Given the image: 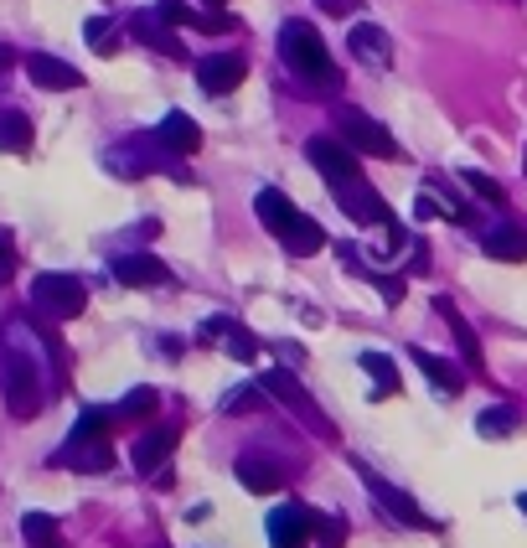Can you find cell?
Returning <instances> with one entry per match:
<instances>
[{"instance_id": "obj_20", "label": "cell", "mask_w": 527, "mask_h": 548, "mask_svg": "<svg viewBox=\"0 0 527 548\" xmlns=\"http://www.w3.org/2000/svg\"><path fill=\"white\" fill-rule=\"evenodd\" d=\"M486 254L502 259V264H522V259H527V233L512 228V223H507V228H491V233H486Z\"/></svg>"}, {"instance_id": "obj_19", "label": "cell", "mask_w": 527, "mask_h": 548, "mask_svg": "<svg viewBox=\"0 0 527 548\" xmlns=\"http://www.w3.org/2000/svg\"><path fill=\"white\" fill-rule=\"evenodd\" d=\"M414 368H424V378H429L434 388H445V393H460V388H465V378H460L455 362L434 357V352H424V347H414Z\"/></svg>"}, {"instance_id": "obj_23", "label": "cell", "mask_w": 527, "mask_h": 548, "mask_svg": "<svg viewBox=\"0 0 527 548\" xmlns=\"http://www.w3.org/2000/svg\"><path fill=\"white\" fill-rule=\"evenodd\" d=\"M0 150H11V156L31 150V119L21 109H0Z\"/></svg>"}, {"instance_id": "obj_8", "label": "cell", "mask_w": 527, "mask_h": 548, "mask_svg": "<svg viewBox=\"0 0 527 548\" xmlns=\"http://www.w3.org/2000/svg\"><path fill=\"white\" fill-rule=\"evenodd\" d=\"M0 388H6V404L16 419H31L42 409V373L31 368V362H11L6 378H0Z\"/></svg>"}, {"instance_id": "obj_15", "label": "cell", "mask_w": 527, "mask_h": 548, "mask_svg": "<svg viewBox=\"0 0 527 548\" xmlns=\"http://www.w3.org/2000/svg\"><path fill=\"white\" fill-rule=\"evenodd\" d=\"M279 243H285L295 259H310V254L326 249V228L316 218H305V212H295V218L285 223V233H279Z\"/></svg>"}, {"instance_id": "obj_34", "label": "cell", "mask_w": 527, "mask_h": 548, "mask_svg": "<svg viewBox=\"0 0 527 548\" xmlns=\"http://www.w3.org/2000/svg\"><path fill=\"white\" fill-rule=\"evenodd\" d=\"M243 404L254 409V404H259V388H233L228 399H223V409H243Z\"/></svg>"}, {"instance_id": "obj_18", "label": "cell", "mask_w": 527, "mask_h": 548, "mask_svg": "<svg viewBox=\"0 0 527 548\" xmlns=\"http://www.w3.org/2000/svg\"><path fill=\"white\" fill-rule=\"evenodd\" d=\"M254 207H259V223H264L269 233H285V223L300 212V207H295L285 192H279V187H264V192L254 197Z\"/></svg>"}, {"instance_id": "obj_16", "label": "cell", "mask_w": 527, "mask_h": 548, "mask_svg": "<svg viewBox=\"0 0 527 548\" xmlns=\"http://www.w3.org/2000/svg\"><path fill=\"white\" fill-rule=\"evenodd\" d=\"M233 476L248 486L254 497H269V492H279V481H285V471H279L274 461H264V455H243V461L233 466Z\"/></svg>"}, {"instance_id": "obj_35", "label": "cell", "mask_w": 527, "mask_h": 548, "mask_svg": "<svg viewBox=\"0 0 527 548\" xmlns=\"http://www.w3.org/2000/svg\"><path fill=\"white\" fill-rule=\"evenodd\" d=\"M11 274H16V254L6 249V243H0V285H6V280H11Z\"/></svg>"}, {"instance_id": "obj_17", "label": "cell", "mask_w": 527, "mask_h": 548, "mask_svg": "<svg viewBox=\"0 0 527 548\" xmlns=\"http://www.w3.org/2000/svg\"><path fill=\"white\" fill-rule=\"evenodd\" d=\"M161 140L176 150V156H197V150H202V130H197V119H192V114H181V109H171V114L161 119Z\"/></svg>"}, {"instance_id": "obj_25", "label": "cell", "mask_w": 527, "mask_h": 548, "mask_svg": "<svg viewBox=\"0 0 527 548\" xmlns=\"http://www.w3.org/2000/svg\"><path fill=\"white\" fill-rule=\"evenodd\" d=\"M21 533L31 548H62V533H57V517L52 512H26L21 517Z\"/></svg>"}, {"instance_id": "obj_7", "label": "cell", "mask_w": 527, "mask_h": 548, "mask_svg": "<svg viewBox=\"0 0 527 548\" xmlns=\"http://www.w3.org/2000/svg\"><path fill=\"white\" fill-rule=\"evenodd\" d=\"M331 197L341 202V212H347L352 223H388V207H383V197L367 187V176H352V181H331Z\"/></svg>"}, {"instance_id": "obj_6", "label": "cell", "mask_w": 527, "mask_h": 548, "mask_svg": "<svg viewBox=\"0 0 527 548\" xmlns=\"http://www.w3.org/2000/svg\"><path fill=\"white\" fill-rule=\"evenodd\" d=\"M305 156H310V166H316V171L326 176V187H331V181H352V176H362V166H357V150H352L347 140L316 135V140L305 145Z\"/></svg>"}, {"instance_id": "obj_9", "label": "cell", "mask_w": 527, "mask_h": 548, "mask_svg": "<svg viewBox=\"0 0 527 548\" xmlns=\"http://www.w3.org/2000/svg\"><path fill=\"white\" fill-rule=\"evenodd\" d=\"M114 280L124 290H150V285H171V269L155 259L150 249H130V254L114 259Z\"/></svg>"}, {"instance_id": "obj_14", "label": "cell", "mask_w": 527, "mask_h": 548, "mask_svg": "<svg viewBox=\"0 0 527 548\" xmlns=\"http://www.w3.org/2000/svg\"><path fill=\"white\" fill-rule=\"evenodd\" d=\"M362 481L372 486V497H378V502H383V507H388V512L398 517V523H409V528H429V517H424L419 507H414V497H403L398 486H388L383 476H372L367 466H362Z\"/></svg>"}, {"instance_id": "obj_30", "label": "cell", "mask_w": 527, "mask_h": 548, "mask_svg": "<svg viewBox=\"0 0 527 548\" xmlns=\"http://www.w3.org/2000/svg\"><path fill=\"white\" fill-rule=\"evenodd\" d=\"M223 347H228V357H238V362H254V357H259V342L248 337V331H243L238 321L223 331Z\"/></svg>"}, {"instance_id": "obj_27", "label": "cell", "mask_w": 527, "mask_h": 548, "mask_svg": "<svg viewBox=\"0 0 527 548\" xmlns=\"http://www.w3.org/2000/svg\"><path fill=\"white\" fill-rule=\"evenodd\" d=\"M155 409H161V393H155V388H130V393L119 399L114 419H150Z\"/></svg>"}, {"instance_id": "obj_3", "label": "cell", "mask_w": 527, "mask_h": 548, "mask_svg": "<svg viewBox=\"0 0 527 548\" xmlns=\"http://www.w3.org/2000/svg\"><path fill=\"white\" fill-rule=\"evenodd\" d=\"M264 393H269V399H279V404H285L300 424H305V430L310 435H321V440H331L336 430H331V424L321 419V409H316V399H310V393L295 383V373H264V383H259Z\"/></svg>"}, {"instance_id": "obj_31", "label": "cell", "mask_w": 527, "mask_h": 548, "mask_svg": "<svg viewBox=\"0 0 527 548\" xmlns=\"http://www.w3.org/2000/svg\"><path fill=\"white\" fill-rule=\"evenodd\" d=\"M310 533L321 538V548H341V543H347V523H331V517H310Z\"/></svg>"}, {"instance_id": "obj_39", "label": "cell", "mask_w": 527, "mask_h": 548, "mask_svg": "<svg viewBox=\"0 0 527 548\" xmlns=\"http://www.w3.org/2000/svg\"><path fill=\"white\" fill-rule=\"evenodd\" d=\"M207 6H223V0H207Z\"/></svg>"}, {"instance_id": "obj_29", "label": "cell", "mask_w": 527, "mask_h": 548, "mask_svg": "<svg viewBox=\"0 0 527 548\" xmlns=\"http://www.w3.org/2000/svg\"><path fill=\"white\" fill-rule=\"evenodd\" d=\"M460 181L471 187L481 202H491V207H507V192H502V181H491V176H481V171H460Z\"/></svg>"}, {"instance_id": "obj_21", "label": "cell", "mask_w": 527, "mask_h": 548, "mask_svg": "<svg viewBox=\"0 0 527 548\" xmlns=\"http://www.w3.org/2000/svg\"><path fill=\"white\" fill-rule=\"evenodd\" d=\"M352 52L362 57V63H388V57H393V47H388V32H383V26H372V21L352 26Z\"/></svg>"}, {"instance_id": "obj_38", "label": "cell", "mask_w": 527, "mask_h": 548, "mask_svg": "<svg viewBox=\"0 0 527 548\" xmlns=\"http://www.w3.org/2000/svg\"><path fill=\"white\" fill-rule=\"evenodd\" d=\"M517 507H522V512H527V492H517Z\"/></svg>"}, {"instance_id": "obj_5", "label": "cell", "mask_w": 527, "mask_h": 548, "mask_svg": "<svg viewBox=\"0 0 527 548\" xmlns=\"http://www.w3.org/2000/svg\"><path fill=\"white\" fill-rule=\"evenodd\" d=\"M248 78V57L243 52H207L202 63H197V88L212 99H223L233 94V88Z\"/></svg>"}, {"instance_id": "obj_10", "label": "cell", "mask_w": 527, "mask_h": 548, "mask_svg": "<svg viewBox=\"0 0 527 548\" xmlns=\"http://www.w3.org/2000/svg\"><path fill=\"white\" fill-rule=\"evenodd\" d=\"M310 543V507L285 502L269 512V548H305Z\"/></svg>"}, {"instance_id": "obj_4", "label": "cell", "mask_w": 527, "mask_h": 548, "mask_svg": "<svg viewBox=\"0 0 527 548\" xmlns=\"http://www.w3.org/2000/svg\"><path fill=\"white\" fill-rule=\"evenodd\" d=\"M341 140H347L357 156H378V161H393V156H398V140L378 125V119H367V114H357V109L341 114Z\"/></svg>"}, {"instance_id": "obj_13", "label": "cell", "mask_w": 527, "mask_h": 548, "mask_svg": "<svg viewBox=\"0 0 527 548\" xmlns=\"http://www.w3.org/2000/svg\"><path fill=\"white\" fill-rule=\"evenodd\" d=\"M62 466H73V471H109L114 466L109 435H73L68 445H62Z\"/></svg>"}, {"instance_id": "obj_32", "label": "cell", "mask_w": 527, "mask_h": 548, "mask_svg": "<svg viewBox=\"0 0 527 548\" xmlns=\"http://www.w3.org/2000/svg\"><path fill=\"white\" fill-rule=\"evenodd\" d=\"M83 37L93 42V52H99V57H109V52H114V42H109V21H104V16H93V21L83 26Z\"/></svg>"}, {"instance_id": "obj_33", "label": "cell", "mask_w": 527, "mask_h": 548, "mask_svg": "<svg viewBox=\"0 0 527 548\" xmlns=\"http://www.w3.org/2000/svg\"><path fill=\"white\" fill-rule=\"evenodd\" d=\"M197 32H233V16H212V11H197L192 16Z\"/></svg>"}, {"instance_id": "obj_26", "label": "cell", "mask_w": 527, "mask_h": 548, "mask_svg": "<svg viewBox=\"0 0 527 548\" xmlns=\"http://www.w3.org/2000/svg\"><path fill=\"white\" fill-rule=\"evenodd\" d=\"M135 32H140V42L145 47H155V52H181L176 47V32H171V26H161V16H155V11H145V16H135Z\"/></svg>"}, {"instance_id": "obj_1", "label": "cell", "mask_w": 527, "mask_h": 548, "mask_svg": "<svg viewBox=\"0 0 527 548\" xmlns=\"http://www.w3.org/2000/svg\"><path fill=\"white\" fill-rule=\"evenodd\" d=\"M279 57L295 68V73H305L310 83H341V73L331 68V52H326V42H321V32L310 21H285V32H279Z\"/></svg>"}, {"instance_id": "obj_11", "label": "cell", "mask_w": 527, "mask_h": 548, "mask_svg": "<svg viewBox=\"0 0 527 548\" xmlns=\"http://www.w3.org/2000/svg\"><path fill=\"white\" fill-rule=\"evenodd\" d=\"M176 440H181V430H176V424H150V430L135 440V471L140 476H155V471H161V461H166V455L176 450Z\"/></svg>"}, {"instance_id": "obj_22", "label": "cell", "mask_w": 527, "mask_h": 548, "mask_svg": "<svg viewBox=\"0 0 527 548\" xmlns=\"http://www.w3.org/2000/svg\"><path fill=\"white\" fill-rule=\"evenodd\" d=\"M476 430H481L486 440H507V435L522 430V414H517L512 404H491V409L476 414Z\"/></svg>"}, {"instance_id": "obj_2", "label": "cell", "mask_w": 527, "mask_h": 548, "mask_svg": "<svg viewBox=\"0 0 527 548\" xmlns=\"http://www.w3.org/2000/svg\"><path fill=\"white\" fill-rule=\"evenodd\" d=\"M31 300L52 316V321H73L83 316L88 306V285L78 274H37V285H31Z\"/></svg>"}, {"instance_id": "obj_36", "label": "cell", "mask_w": 527, "mask_h": 548, "mask_svg": "<svg viewBox=\"0 0 527 548\" xmlns=\"http://www.w3.org/2000/svg\"><path fill=\"white\" fill-rule=\"evenodd\" d=\"M357 6V0H321V11H331V16H347Z\"/></svg>"}, {"instance_id": "obj_24", "label": "cell", "mask_w": 527, "mask_h": 548, "mask_svg": "<svg viewBox=\"0 0 527 548\" xmlns=\"http://www.w3.org/2000/svg\"><path fill=\"white\" fill-rule=\"evenodd\" d=\"M434 311H440V316L450 321L455 342H460V352H465V368H471V373H481V347H476V331H471V326H465V321L455 316V306H450V300H434Z\"/></svg>"}, {"instance_id": "obj_12", "label": "cell", "mask_w": 527, "mask_h": 548, "mask_svg": "<svg viewBox=\"0 0 527 548\" xmlns=\"http://www.w3.org/2000/svg\"><path fill=\"white\" fill-rule=\"evenodd\" d=\"M26 73H31V83H37V88H47V94H68V88L83 83L78 68L62 63V57H52V52H31L26 57Z\"/></svg>"}, {"instance_id": "obj_37", "label": "cell", "mask_w": 527, "mask_h": 548, "mask_svg": "<svg viewBox=\"0 0 527 548\" xmlns=\"http://www.w3.org/2000/svg\"><path fill=\"white\" fill-rule=\"evenodd\" d=\"M11 68H16V52H11V47H0V78H6Z\"/></svg>"}, {"instance_id": "obj_28", "label": "cell", "mask_w": 527, "mask_h": 548, "mask_svg": "<svg viewBox=\"0 0 527 548\" xmlns=\"http://www.w3.org/2000/svg\"><path fill=\"white\" fill-rule=\"evenodd\" d=\"M362 368L378 378V388H372V399H388V393H398V368H393V357H383V352H367L362 357Z\"/></svg>"}]
</instances>
